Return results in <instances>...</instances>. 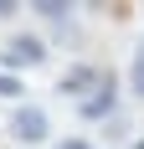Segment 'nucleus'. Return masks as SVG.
I'll list each match as a JSON object with an SVG mask.
<instances>
[{"label": "nucleus", "instance_id": "6", "mask_svg": "<svg viewBox=\"0 0 144 149\" xmlns=\"http://www.w3.org/2000/svg\"><path fill=\"white\" fill-rule=\"evenodd\" d=\"M0 98H26V82L15 72H0Z\"/></svg>", "mask_w": 144, "mask_h": 149}, {"label": "nucleus", "instance_id": "10", "mask_svg": "<svg viewBox=\"0 0 144 149\" xmlns=\"http://www.w3.org/2000/svg\"><path fill=\"white\" fill-rule=\"evenodd\" d=\"M134 149H144V139H139V144H134Z\"/></svg>", "mask_w": 144, "mask_h": 149}, {"label": "nucleus", "instance_id": "1", "mask_svg": "<svg viewBox=\"0 0 144 149\" xmlns=\"http://www.w3.org/2000/svg\"><path fill=\"white\" fill-rule=\"evenodd\" d=\"M41 62H46V41L41 36H31V31L5 36V46H0V72H26V67H41Z\"/></svg>", "mask_w": 144, "mask_h": 149}, {"label": "nucleus", "instance_id": "5", "mask_svg": "<svg viewBox=\"0 0 144 149\" xmlns=\"http://www.w3.org/2000/svg\"><path fill=\"white\" fill-rule=\"evenodd\" d=\"M36 15H46L52 26H62V21H72V5H62V0H36Z\"/></svg>", "mask_w": 144, "mask_h": 149}, {"label": "nucleus", "instance_id": "9", "mask_svg": "<svg viewBox=\"0 0 144 149\" xmlns=\"http://www.w3.org/2000/svg\"><path fill=\"white\" fill-rule=\"evenodd\" d=\"M0 15H15V5H10V0H0Z\"/></svg>", "mask_w": 144, "mask_h": 149}, {"label": "nucleus", "instance_id": "7", "mask_svg": "<svg viewBox=\"0 0 144 149\" xmlns=\"http://www.w3.org/2000/svg\"><path fill=\"white\" fill-rule=\"evenodd\" d=\"M129 88H134V98H144V46H139V57H134V72H129Z\"/></svg>", "mask_w": 144, "mask_h": 149}, {"label": "nucleus", "instance_id": "2", "mask_svg": "<svg viewBox=\"0 0 144 149\" xmlns=\"http://www.w3.org/2000/svg\"><path fill=\"white\" fill-rule=\"evenodd\" d=\"M113 103H118V72L108 67V72H98V88L77 103V113H82L87 123H98V118H108V113H113Z\"/></svg>", "mask_w": 144, "mask_h": 149}, {"label": "nucleus", "instance_id": "3", "mask_svg": "<svg viewBox=\"0 0 144 149\" xmlns=\"http://www.w3.org/2000/svg\"><path fill=\"white\" fill-rule=\"evenodd\" d=\"M10 134L21 139V144H41V139L52 134V118H46L36 103H21V108L10 113Z\"/></svg>", "mask_w": 144, "mask_h": 149}, {"label": "nucleus", "instance_id": "8", "mask_svg": "<svg viewBox=\"0 0 144 149\" xmlns=\"http://www.w3.org/2000/svg\"><path fill=\"white\" fill-rule=\"evenodd\" d=\"M57 149H93V144H87V139H62Z\"/></svg>", "mask_w": 144, "mask_h": 149}, {"label": "nucleus", "instance_id": "4", "mask_svg": "<svg viewBox=\"0 0 144 149\" xmlns=\"http://www.w3.org/2000/svg\"><path fill=\"white\" fill-rule=\"evenodd\" d=\"M98 72H103V67H87V62H82V67H72V72L57 82V93H62V98H77V103H82L87 93L98 88Z\"/></svg>", "mask_w": 144, "mask_h": 149}]
</instances>
